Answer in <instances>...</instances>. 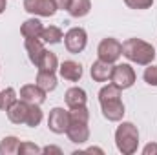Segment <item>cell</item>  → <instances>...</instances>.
Returning <instances> with one entry per match:
<instances>
[{
    "label": "cell",
    "mask_w": 157,
    "mask_h": 155,
    "mask_svg": "<svg viewBox=\"0 0 157 155\" xmlns=\"http://www.w3.org/2000/svg\"><path fill=\"white\" fill-rule=\"evenodd\" d=\"M24 47H26V51H28L29 62H31L33 66H37V64H39V60L42 59V55H44V51H46L44 42H42L40 39H26Z\"/></svg>",
    "instance_id": "15"
},
{
    "label": "cell",
    "mask_w": 157,
    "mask_h": 155,
    "mask_svg": "<svg viewBox=\"0 0 157 155\" xmlns=\"http://www.w3.org/2000/svg\"><path fill=\"white\" fill-rule=\"evenodd\" d=\"M88 122H90V112H88L86 106L70 110V126L66 130V135H68L70 142H73V144H84L90 139Z\"/></svg>",
    "instance_id": "2"
},
{
    "label": "cell",
    "mask_w": 157,
    "mask_h": 155,
    "mask_svg": "<svg viewBox=\"0 0 157 155\" xmlns=\"http://www.w3.org/2000/svg\"><path fill=\"white\" fill-rule=\"evenodd\" d=\"M24 9L35 17H53L59 11L53 0H24Z\"/></svg>",
    "instance_id": "9"
},
{
    "label": "cell",
    "mask_w": 157,
    "mask_h": 155,
    "mask_svg": "<svg viewBox=\"0 0 157 155\" xmlns=\"http://www.w3.org/2000/svg\"><path fill=\"white\" fill-rule=\"evenodd\" d=\"M88 44V33L84 28H71L66 35H64V46L68 49V53L78 55L86 49Z\"/></svg>",
    "instance_id": "6"
},
{
    "label": "cell",
    "mask_w": 157,
    "mask_h": 155,
    "mask_svg": "<svg viewBox=\"0 0 157 155\" xmlns=\"http://www.w3.org/2000/svg\"><path fill=\"white\" fill-rule=\"evenodd\" d=\"M115 146L122 155H133L139 148V130L133 122H121L115 130Z\"/></svg>",
    "instance_id": "4"
},
{
    "label": "cell",
    "mask_w": 157,
    "mask_h": 155,
    "mask_svg": "<svg viewBox=\"0 0 157 155\" xmlns=\"http://www.w3.org/2000/svg\"><path fill=\"white\" fill-rule=\"evenodd\" d=\"M70 126V110H64V108H53L49 112V117H48V128L49 131L60 135V133H66Z\"/></svg>",
    "instance_id": "8"
},
{
    "label": "cell",
    "mask_w": 157,
    "mask_h": 155,
    "mask_svg": "<svg viewBox=\"0 0 157 155\" xmlns=\"http://www.w3.org/2000/svg\"><path fill=\"white\" fill-rule=\"evenodd\" d=\"M64 100H66V106H68L70 110H73V108L86 106V102H88V95H86V91H84L82 88L73 86V88H70V89L64 93Z\"/></svg>",
    "instance_id": "14"
},
{
    "label": "cell",
    "mask_w": 157,
    "mask_h": 155,
    "mask_svg": "<svg viewBox=\"0 0 157 155\" xmlns=\"http://www.w3.org/2000/svg\"><path fill=\"white\" fill-rule=\"evenodd\" d=\"M86 152H88V153H93V152H95V153H104V152H102L101 148H95V146H91V148H88Z\"/></svg>",
    "instance_id": "30"
},
{
    "label": "cell",
    "mask_w": 157,
    "mask_h": 155,
    "mask_svg": "<svg viewBox=\"0 0 157 155\" xmlns=\"http://www.w3.org/2000/svg\"><path fill=\"white\" fill-rule=\"evenodd\" d=\"M122 55V44L113 37H108V39H102L99 42V47H97V57L104 62H110V64H115Z\"/></svg>",
    "instance_id": "5"
},
{
    "label": "cell",
    "mask_w": 157,
    "mask_h": 155,
    "mask_svg": "<svg viewBox=\"0 0 157 155\" xmlns=\"http://www.w3.org/2000/svg\"><path fill=\"white\" fill-rule=\"evenodd\" d=\"M44 119V113L40 110V104H29V112H28V119H26V126L29 128H37Z\"/></svg>",
    "instance_id": "23"
},
{
    "label": "cell",
    "mask_w": 157,
    "mask_h": 155,
    "mask_svg": "<svg viewBox=\"0 0 157 155\" xmlns=\"http://www.w3.org/2000/svg\"><path fill=\"white\" fill-rule=\"evenodd\" d=\"M59 73L60 77L68 82H78L82 78V66L75 60H64L62 64H59Z\"/></svg>",
    "instance_id": "11"
},
{
    "label": "cell",
    "mask_w": 157,
    "mask_h": 155,
    "mask_svg": "<svg viewBox=\"0 0 157 155\" xmlns=\"http://www.w3.org/2000/svg\"><path fill=\"white\" fill-rule=\"evenodd\" d=\"M112 71H113V64H110V62H104V60H95L93 64H91V70H90V73H91V78L95 80V82H108L110 78H112Z\"/></svg>",
    "instance_id": "13"
},
{
    "label": "cell",
    "mask_w": 157,
    "mask_h": 155,
    "mask_svg": "<svg viewBox=\"0 0 157 155\" xmlns=\"http://www.w3.org/2000/svg\"><path fill=\"white\" fill-rule=\"evenodd\" d=\"M18 100L15 88H6L0 91V112H7L15 102Z\"/></svg>",
    "instance_id": "22"
},
{
    "label": "cell",
    "mask_w": 157,
    "mask_h": 155,
    "mask_svg": "<svg viewBox=\"0 0 157 155\" xmlns=\"http://www.w3.org/2000/svg\"><path fill=\"white\" fill-rule=\"evenodd\" d=\"M157 153V144L155 142H150V144H146L144 148H143V155H154Z\"/></svg>",
    "instance_id": "27"
},
{
    "label": "cell",
    "mask_w": 157,
    "mask_h": 155,
    "mask_svg": "<svg viewBox=\"0 0 157 155\" xmlns=\"http://www.w3.org/2000/svg\"><path fill=\"white\" fill-rule=\"evenodd\" d=\"M42 29H44L42 22H40L39 18H35V17H33V18L24 20V22H22V26H20V33H22V37H24V39H40Z\"/></svg>",
    "instance_id": "16"
},
{
    "label": "cell",
    "mask_w": 157,
    "mask_h": 155,
    "mask_svg": "<svg viewBox=\"0 0 157 155\" xmlns=\"http://www.w3.org/2000/svg\"><path fill=\"white\" fill-rule=\"evenodd\" d=\"M20 99L29 102V104H42L46 100V91L40 88L39 84H26L20 88Z\"/></svg>",
    "instance_id": "10"
},
{
    "label": "cell",
    "mask_w": 157,
    "mask_h": 155,
    "mask_svg": "<svg viewBox=\"0 0 157 155\" xmlns=\"http://www.w3.org/2000/svg\"><path fill=\"white\" fill-rule=\"evenodd\" d=\"M28 112H29V102H26V100H17L6 113H7V119H9V122H13V124H26V119H28Z\"/></svg>",
    "instance_id": "12"
},
{
    "label": "cell",
    "mask_w": 157,
    "mask_h": 155,
    "mask_svg": "<svg viewBox=\"0 0 157 155\" xmlns=\"http://www.w3.org/2000/svg\"><path fill=\"white\" fill-rule=\"evenodd\" d=\"M37 84H39L46 93L53 91V89L57 88V75H55V71L39 70V73H37Z\"/></svg>",
    "instance_id": "18"
},
{
    "label": "cell",
    "mask_w": 157,
    "mask_h": 155,
    "mask_svg": "<svg viewBox=\"0 0 157 155\" xmlns=\"http://www.w3.org/2000/svg\"><path fill=\"white\" fill-rule=\"evenodd\" d=\"M124 4H126L130 9L143 11V9H150V7L154 6V0H124Z\"/></svg>",
    "instance_id": "26"
},
{
    "label": "cell",
    "mask_w": 157,
    "mask_h": 155,
    "mask_svg": "<svg viewBox=\"0 0 157 155\" xmlns=\"http://www.w3.org/2000/svg\"><path fill=\"white\" fill-rule=\"evenodd\" d=\"M20 139L15 135H7L0 141V155H17L18 153Z\"/></svg>",
    "instance_id": "20"
},
{
    "label": "cell",
    "mask_w": 157,
    "mask_h": 155,
    "mask_svg": "<svg viewBox=\"0 0 157 155\" xmlns=\"http://www.w3.org/2000/svg\"><path fill=\"white\" fill-rule=\"evenodd\" d=\"M143 78H144V82H146L148 86L157 88V66L148 64V68H146V70H144V73H143Z\"/></svg>",
    "instance_id": "25"
},
{
    "label": "cell",
    "mask_w": 157,
    "mask_h": 155,
    "mask_svg": "<svg viewBox=\"0 0 157 155\" xmlns=\"http://www.w3.org/2000/svg\"><path fill=\"white\" fill-rule=\"evenodd\" d=\"M135 78H137V75L130 64H117V66H113L110 82L115 84L119 89H128L135 84Z\"/></svg>",
    "instance_id": "7"
},
{
    "label": "cell",
    "mask_w": 157,
    "mask_h": 155,
    "mask_svg": "<svg viewBox=\"0 0 157 155\" xmlns=\"http://www.w3.org/2000/svg\"><path fill=\"white\" fill-rule=\"evenodd\" d=\"M121 91L115 84H106L101 88L99 91V104L102 110L104 119H108L110 122H119L124 117V104L121 100Z\"/></svg>",
    "instance_id": "1"
},
{
    "label": "cell",
    "mask_w": 157,
    "mask_h": 155,
    "mask_svg": "<svg viewBox=\"0 0 157 155\" xmlns=\"http://www.w3.org/2000/svg\"><path fill=\"white\" fill-rule=\"evenodd\" d=\"M42 153H62V150L59 148V146H46V148H42Z\"/></svg>",
    "instance_id": "28"
},
{
    "label": "cell",
    "mask_w": 157,
    "mask_h": 155,
    "mask_svg": "<svg viewBox=\"0 0 157 155\" xmlns=\"http://www.w3.org/2000/svg\"><path fill=\"white\" fill-rule=\"evenodd\" d=\"M62 39H64V33H62V29L57 28V26H48V28H44L42 33H40V40H42L44 44H60Z\"/></svg>",
    "instance_id": "19"
},
{
    "label": "cell",
    "mask_w": 157,
    "mask_h": 155,
    "mask_svg": "<svg viewBox=\"0 0 157 155\" xmlns=\"http://www.w3.org/2000/svg\"><path fill=\"white\" fill-rule=\"evenodd\" d=\"M42 153V148H39L37 144L29 142V141H24L18 144V155H37Z\"/></svg>",
    "instance_id": "24"
},
{
    "label": "cell",
    "mask_w": 157,
    "mask_h": 155,
    "mask_svg": "<svg viewBox=\"0 0 157 155\" xmlns=\"http://www.w3.org/2000/svg\"><path fill=\"white\" fill-rule=\"evenodd\" d=\"M66 11L73 18H82L91 11V0H70V6Z\"/></svg>",
    "instance_id": "17"
},
{
    "label": "cell",
    "mask_w": 157,
    "mask_h": 155,
    "mask_svg": "<svg viewBox=\"0 0 157 155\" xmlns=\"http://www.w3.org/2000/svg\"><path fill=\"white\" fill-rule=\"evenodd\" d=\"M37 68L39 70H44V71H57L59 70V59H57V55L46 49L44 55H42V59H40L39 64H37Z\"/></svg>",
    "instance_id": "21"
},
{
    "label": "cell",
    "mask_w": 157,
    "mask_h": 155,
    "mask_svg": "<svg viewBox=\"0 0 157 155\" xmlns=\"http://www.w3.org/2000/svg\"><path fill=\"white\" fill-rule=\"evenodd\" d=\"M6 7H7V0H0V15L6 11Z\"/></svg>",
    "instance_id": "31"
},
{
    "label": "cell",
    "mask_w": 157,
    "mask_h": 155,
    "mask_svg": "<svg viewBox=\"0 0 157 155\" xmlns=\"http://www.w3.org/2000/svg\"><path fill=\"white\" fill-rule=\"evenodd\" d=\"M122 55L139 66H148L155 59V49L150 42L143 39H128L122 42Z\"/></svg>",
    "instance_id": "3"
},
{
    "label": "cell",
    "mask_w": 157,
    "mask_h": 155,
    "mask_svg": "<svg viewBox=\"0 0 157 155\" xmlns=\"http://www.w3.org/2000/svg\"><path fill=\"white\" fill-rule=\"evenodd\" d=\"M53 4L57 6V9H68L70 0H53Z\"/></svg>",
    "instance_id": "29"
}]
</instances>
